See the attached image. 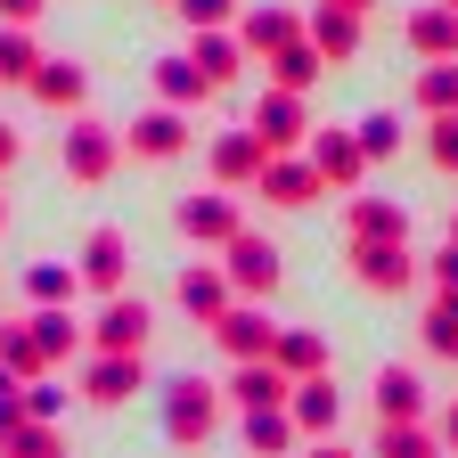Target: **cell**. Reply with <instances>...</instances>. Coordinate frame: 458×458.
Instances as JSON below:
<instances>
[{
	"label": "cell",
	"mask_w": 458,
	"mask_h": 458,
	"mask_svg": "<svg viewBox=\"0 0 458 458\" xmlns=\"http://www.w3.org/2000/svg\"><path fill=\"white\" fill-rule=\"evenodd\" d=\"M114 156H123V131H106V123H90V114H74V123H66V181L98 189L106 172H114Z\"/></svg>",
	"instance_id": "obj_1"
},
{
	"label": "cell",
	"mask_w": 458,
	"mask_h": 458,
	"mask_svg": "<svg viewBox=\"0 0 458 458\" xmlns=\"http://www.w3.org/2000/svg\"><path fill=\"white\" fill-rule=\"evenodd\" d=\"M213 410H221V393L205 377H172L164 385V434L172 442H205L213 434Z\"/></svg>",
	"instance_id": "obj_2"
},
{
	"label": "cell",
	"mask_w": 458,
	"mask_h": 458,
	"mask_svg": "<svg viewBox=\"0 0 458 458\" xmlns=\"http://www.w3.org/2000/svg\"><path fill=\"white\" fill-rule=\"evenodd\" d=\"M352 278L369 286V295H410V286H418L410 238H393V246H352Z\"/></svg>",
	"instance_id": "obj_3"
},
{
	"label": "cell",
	"mask_w": 458,
	"mask_h": 458,
	"mask_svg": "<svg viewBox=\"0 0 458 458\" xmlns=\"http://www.w3.org/2000/svg\"><path fill=\"white\" fill-rule=\"evenodd\" d=\"M172 221H181V238H197V246H229V238L246 229L229 189H213V197H181V213H172Z\"/></svg>",
	"instance_id": "obj_4"
},
{
	"label": "cell",
	"mask_w": 458,
	"mask_h": 458,
	"mask_svg": "<svg viewBox=\"0 0 458 458\" xmlns=\"http://www.w3.org/2000/svg\"><path fill=\"white\" fill-rule=\"evenodd\" d=\"M213 344H221L229 360H270L278 327H270V311H254V303H229V311L213 319Z\"/></svg>",
	"instance_id": "obj_5"
},
{
	"label": "cell",
	"mask_w": 458,
	"mask_h": 458,
	"mask_svg": "<svg viewBox=\"0 0 458 458\" xmlns=\"http://www.w3.org/2000/svg\"><path fill=\"white\" fill-rule=\"evenodd\" d=\"M221 254H229L221 270H229V286H238V295H270V286H278V246H270V238L238 229V238H229Z\"/></svg>",
	"instance_id": "obj_6"
},
{
	"label": "cell",
	"mask_w": 458,
	"mask_h": 458,
	"mask_svg": "<svg viewBox=\"0 0 458 458\" xmlns=\"http://www.w3.org/2000/svg\"><path fill=\"white\" fill-rule=\"evenodd\" d=\"M123 262H131V238L106 221V229H90V238H82V262H74V278H90L98 295H123Z\"/></svg>",
	"instance_id": "obj_7"
},
{
	"label": "cell",
	"mask_w": 458,
	"mask_h": 458,
	"mask_svg": "<svg viewBox=\"0 0 458 458\" xmlns=\"http://www.w3.org/2000/svg\"><path fill=\"white\" fill-rule=\"evenodd\" d=\"M270 156H286V148H295L311 123H303V90H262V106H254V123H246Z\"/></svg>",
	"instance_id": "obj_8"
},
{
	"label": "cell",
	"mask_w": 458,
	"mask_h": 458,
	"mask_svg": "<svg viewBox=\"0 0 458 458\" xmlns=\"http://www.w3.org/2000/svg\"><path fill=\"white\" fill-rule=\"evenodd\" d=\"M148 327H156V311L140 303V295H106V311H98V352H148Z\"/></svg>",
	"instance_id": "obj_9"
},
{
	"label": "cell",
	"mask_w": 458,
	"mask_h": 458,
	"mask_svg": "<svg viewBox=\"0 0 458 458\" xmlns=\"http://www.w3.org/2000/svg\"><path fill=\"white\" fill-rule=\"evenodd\" d=\"M123 148H131V156H148V164H172V156L189 148V114H181V106H148L140 123L123 131Z\"/></svg>",
	"instance_id": "obj_10"
},
{
	"label": "cell",
	"mask_w": 458,
	"mask_h": 458,
	"mask_svg": "<svg viewBox=\"0 0 458 458\" xmlns=\"http://www.w3.org/2000/svg\"><path fill=\"white\" fill-rule=\"evenodd\" d=\"M311 172H319L327 189H360V172H369L360 131H319V140H311Z\"/></svg>",
	"instance_id": "obj_11"
},
{
	"label": "cell",
	"mask_w": 458,
	"mask_h": 458,
	"mask_svg": "<svg viewBox=\"0 0 458 458\" xmlns=\"http://www.w3.org/2000/svg\"><path fill=\"white\" fill-rule=\"evenodd\" d=\"M303 41L327 57V66H352V57H360V17H352V9H327V0H319L311 25H303Z\"/></svg>",
	"instance_id": "obj_12"
},
{
	"label": "cell",
	"mask_w": 458,
	"mask_h": 458,
	"mask_svg": "<svg viewBox=\"0 0 458 458\" xmlns=\"http://www.w3.org/2000/svg\"><path fill=\"white\" fill-rule=\"evenodd\" d=\"M140 385H148L140 352H98V360L82 369V393H90V401H106V410H114V401H131Z\"/></svg>",
	"instance_id": "obj_13"
},
{
	"label": "cell",
	"mask_w": 458,
	"mask_h": 458,
	"mask_svg": "<svg viewBox=\"0 0 458 458\" xmlns=\"http://www.w3.org/2000/svg\"><path fill=\"white\" fill-rule=\"evenodd\" d=\"M262 164H270V148H262L254 131H221V140H213V181H221V189L262 181Z\"/></svg>",
	"instance_id": "obj_14"
},
{
	"label": "cell",
	"mask_w": 458,
	"mask_h": 458,
	"mask_svg": "<svg viewBox=\"0 0 458 458\" xmlns=\"http://www.w3.org/2000/svg\"><path fill=\"white\" fill-rule=\"evenodd\" d=\"M254 189H262L270 205H311V197H319L327 181H319V172H311V156H270Z\"/></svg>",
	"instance_id": "obj_15"
},
{
	"label": "cell",
	"mask_w": 458,
	"mask_h": 458,
	"mask_svg": "<svg viewBox=\"0 0 458 458\" xmlns=\"http://www.w3.org/2000/svg\"><path fill=\"white\" fill-rule=\"evenodd\" d=\"M344 229H352V246H393V238H410V213H401L393 197H352Z\"/></svg>",
	"instance_id": "obj_16"
},
{
	"label": "cell",
	"mask_w": 458,
	"mask_h": 458,
	"mask_svg": "<svg viewBox=\"0 0 458 458\" xmlns=\"http://www.w3.org/2000/svg\"><path fill=\"white\" fill-rule=\"evenodd\" d=\"M377 418H385V426H418V418H426L418 369H377Z\"/></svg>",
	"instance_id": "obj_17"
},
{
	"label": "cell",
	"mask_w": 458,
	"mask_h": 458,
	"mask_svg": "<svg viewBox=\"0 0 458 458\" xmlns=\"http://www.w3.org/2000/svg\"><path fill=\"white\" fill-rule=\"evenodd\" d=\"M295 41H303V25L286 17V9H254V17H238V49H254L262 66H270L278 49H295Z\"/></svg>",
	"instance_id": "obj_18"
},
{
	"label": "cell",
	"mask_w": 458,
	"mask_h": 458,
	"mask_svg": "<svg viewBox=\"0 0 458 458\" xmlns=\"http://www.w3.org/2000/svg\"><path fill=\"white\" fill-rule=\"evenodd\" d=\"M410 49L426 57V66H450V57H458V9H442V0L418 9L410 17Z\"/></svg>",
	"instance_id": "obj_19"
},
{
	"label": "cell",
	"mask_w": 458,
	"mask_h": 458,
	"mask_svg": "<svg viewBox=\"0 0 458 458\" xmlns=\"http://www.w3.org/2000/svg\"><path fill=\"white\" fill-rule=\"evenodd\" d=\"M25 90H33L41 106H57V114H74V106H82V90H90V74L74 66V57H41V74H33Z\"/></svg>",
	"instance_id": "obj_20"
},
{
	"label": "cell",
	"mask_w": 458,
	"mask_h": 458,
	"mask_svg": "<svg viewBox=\"0 0 458 458\" xmlns=\"http://www.w3.org/2000/svg\"><path fill=\"white\" fill-rule=\"evenodd\" d=\"M286 418H295L303 434H335V377H327V369L303 377L295 393H286Z\"/></svg>",
	"instance_id": "obj_21"
},
{
	"label": "cell",
	"mask_w": 458,
	"mask_h": 458,
	"mask_svg": "<svg viewBox=\"0 0 458 458\" xmlns=\"http://www.w3.org/2000/svg\"><path fill=\"white\" fill-rule=\"evenodd\" d=\"M229 295H238V286H229V270H205V262H197V270H181V311H189V319H205V327H213V319L229 311Z\"/></svg>",
	"instance_id": "obj_22"
},
{
	"label": "cell",
	"mask_w": 458,
	"mask_h": 458,
	"mask_svg": "<svg viewBox=\"0 0 458 458\" xmlns=\"http://www.w3.org/2000/svg\"><path fill=\"white\" fill-rule=\"evenodd\" d=\"M270 369L303 385V377H319V369H327V344H319L311 327H278V344H270Z\"/></svg>",
	"instance_id": "obj_23"
},
{
	"label": "cell",
	"mask_w": 458,
	"mask_h": 458,
	"mask_svg": "<svg viewBox=\"0 0 458 458\" xmlns=\"http://www.w3.org/2000/svg\"><path fill=\"white\" fill-rule=\"evenodd\" d=\"M229 393H238L246 410H286V393H295V377H278L270 360H238V377H229Z\"/></svg>",
	"instance_id": "obj_24"
},
{
	"label": "cell",
	"mask_w": 458,
	"mask_h": 458,
	"mask_svg": "<svg viewBox=\"0 0 458 458\" xmlns=\"http://www.w3.org/2000/svg\"><path fill=\"white\" fill-rule=\"evenodd\" d=\"M156 98H164V106H181V114H189L197 98H213L205 74H197V57H156Z\"/></svg>",
	"instance_id": "obj_25"
},
{
	"label": "cell",
	"mask_w": 458,
	"mask_h": 458,
	"mask_svg": "<svg viewBox=\"0 0 458 458\" xmlns=\"http://www.w3.org/2000/svg\"><path fill=\"white\" fill-rule=\"evenodd\" d=\"M197 74H205V90H221V82H238V33H197Z\"/></svg>",
	"instance_id": "obj_26"
},
{
	"label": "cell",
	"mask_w": 458,
	"mask_h": 458,
	"mask_svg": "<svg viewBox=\"0 0 458 458\" xmlns=\"http://www.w3.org/2000/svg\"><path fill=\"white\" fill-rule=\"evenodd\" d=\"M74 286H82V278H74V262H33V270H25V295H33L41 311L74 303Z\"/></svg>",
	"instance_id": "obj_27"
},
{
	"label": "cell",
	"mask_w": 458,
	"mask_h": 458,
	"mask_svg": "<svg viewBox=\"0 0 458 458\" xmlns=\"http://www.w3.org/2000/svg\"><path fill=\"white\" fill-rule=\"evenodd\" d=\"M41 74V49L25 25H0V82H33Z\"/></svg>",
	"instance_id": "obj_28"
},
{
	"label": "cell",
	"mask_w": 458,
	"mask_h": 458,
	"mask_svg": "<svg viewBox=\"0 0 458 458\" xmlns=\"http://www.w3.org/2000/svg\"><path fill=\"white\" fill-rule=\"evenodd\" d=\"M295 434H303V426L286 418V410H246V442L270 450V458H278V450H295Z\"/></svg>",
	"instance_id": "obj_29"
},
{
	"label": "cell",
	"mask_w": 458,
	"mask_h": 458,
	"mask_svg": "<svg viewBox=\"0 0 458 458\" xmlns=\"http://www.w3.org/2000/svg\"><path fill=\"white\" fill-rule=\"evenodd\" d=\"M319 66H327V57H319L311 41H295V49H278V57H270L278 90H311V82H319Z\"/></svg>",
	"instance_id": "obj_30"
},
{
	"label": "cell",
	"mask_w": 458,
	"mask_h": 458,
	"mask_svg": "<svg viewBox=\"0 0 458 458\" xmlns=\"http://www.w3.org/2000/svg\"><path fill=\"white\" fill-rule=\"evenodd\" d=\"M0 369H9V377H41L49 369V352L33 344V327H0Z\"/></svg>",
	"instance_id": "obj_31"
},
{
	"label": "cell",
	"mask_w": 458,
	"mask_h": 458,
	"mask_svg": "<svg viewBox=\"0 0 458 458\" xmlns=\"http://www.w3.org/2000/svg\"><path fill=\"white\" fill-rule=\"evenodd\" d=\"M426 352L434 360H458V295H434V311H426Z\"/></svg>",
	"instance_id": "obj_32"
},
{
	"label": "cell",
	"mask_w": 458,
	"mask_h": 458,
	"mask_svg": "<svg viewBox=\"0 0 458 458\" xmlns=\"http://www.w3.org/2000/svg\"><path fill=\"white\" fill-rule=\"evenodd\" d=\"M418 106H426V114H458V57L418 74Z\"/></svg>",
	"instance_id": "obj_33"
},
{
	"label": "cell",
	"mask_w": 458,
	"mask_h": 458,
	"mask_svg": "<svg viewBox=\"0 0 458 458\" xmlns=\"http://www.w3.org/2000/svg\"><path fill=\"white\" fill-rule=\"evenodd\" d=\"M25 327H33V344H41L49 360H66V352H74V319H66V303H57V311H33Z\"/></svg>",
	"instance_id": "obj_34"
},
{
	"label": "cell",
	"mask_w": 458,
	"mask_h": 458,
	"mask_svg": "<svg viewBox=\"0 0 458 458\" xmlns=\"http://www.w3.org/2000/svg\"><path fill=\"white\" fill-rule=\"evenodd\" d=\"M377 458H434V434L426 426H385L377 434Z\"/></svg>",
	"instance_id": "obj_35"
},
{
	"label": "cell",
	"mask_w": 458,
	"mask_h": 458,
	"mask_svg": "<svg viewBox=\"0 0 458 458\" xmlns=\"http://www.w3.org/2000/svg\"><path fill=\"white\" fill-rule=\"evenodd\" d=\"M0 458H57V434H49V426H33V418H25V426H17V434H9V442H0Z\"/></svg>",
	"instance_id": "obj_36"
},
{
	"label": "cell",
	"mask_w": 458,
	"mask_h": 458,
	"mask_svg": "<svg viewBox=\"0 0 458 458\" xmlns=\"http://www.w3.org/2000/svg\"><path fill=\"white\" fill-rule=\"evenodd\" d=\"M172 9H181V17H189L197 33H221L229 17H238V0H172Z\"/></svg>",
	"instance_id": "obj_37"
},
{
	"label": "cell",
	"mask_w": 458,
	"mask_h": 458,
	"mask_svg": "<svg viewBox=\"0 0 458 458\" xmlns=\"http://www.w3.org/2000/svg\"><path fill=\"white\" fill-rule=\"evenodd\" d=\"M401 148V123H393V114H369V123H360V156L377 164V156H393Z\"/></svg>",
	"instance_id": "obj_38"
},
{
	"label": "cell",
	"mask_w": 458,
	"mask_h": 458,
	"mask_svg": "<svg viewBox=\"0 0 458 458\" xmlns=\"http://www.w3.org/2000/svg\"><path fill=\"white\" fill-rule=\"evenodd\" d=\"M17 393H25V377H9V369H0V442L25 426V401H17Z\"/></svg>",
	"instance_id": "obj_39"
},
{
	"label": "cell",
	"mask_w": 458,
	"mask_h": 458,
	"mask_svg": "<svg viewBox=\"0 0 458 458\" xmlns=\"http://www.w3.org/2000/svg\"><path fill=\"white\" fill-rule=\"evenodd\" d=\"M426 156H434L442 172H458V114H434V140H426Z\"/></svg>",
	"instance_id": "obj_40"
},
{
	"label": "cell",
	"mask_w": 458,
	"mask_h": 458,
	"mask_svg": "<svg viewBox=\"0 0 458 458\" xmlns=\"http://www.w3.org/2000/svg\"><path fill=\"white\" fill-rule=\"evenodd\" d=\"M434 286H442V295H458V246L434 254Z\"/></svg>",
	"instance_id": "obj_41"
},
{
	"label": "cell",
	"mask_w": 458,
	"mask_h": 458,
	"mask_svg": "<svg viewBox=\"0 0 458 458\" xmlns=\"http://www.w3.org/2000/svg\"><path fill=\"white\" fill-rule=\"evenodd\" d=\"M17 156H25V140H17V123H0V172H9Z\"/></svg>",
	"instance_id": "obj_42"
},
{
	"label": "cell",
	"mask_w": 458,
	"mask_h": 458,
	"mask_svg": "<svg viewBox=\"0 0 458 458\" xmlns=\"http://www.w3.org/2000/svg\"><path fill=\"white\" fill-rule=\"evenodd\" d=\"M442 442L458 450V401H450V410H442Z\"/></svg>",
	"instance_id": "obj_43"
},
{
	"label": "cell",
	"mask_w": 458,
	"mask_h": 458,
	"mask_svg": "<svg viewBox=\"0 0 458 458\" xmlns=\"http://www.w3.org/2000/svg\"><path fill=\"white\" fill-rule=\"evenodd\" d=\"M327 9H352V17H369V9H377V0H327Z\"/></svg>",
	"instance_id": "obj_44"
},
{
	"label": "cell",
	"mask_w": 458,
	"mask_h": 458,
	"mask_svg": "<svg viewBox=\"0 0 458 458\" xmlns=\"http://www.w3.org/2000/svg\"><path fill=\"white\" fill-rule=\"evenodd\" d=\"M311 458H352V450H335V442H319V450H311Z\"/></svg>",
	"instance_id": "obj_45"
},
{
	"label": "cell",
	"mask_w": 458,
	"mask_h": 458,
	"mask_svg": "<svg viewBox=\"0 0 458 458\" xmlns=\"http://www.w3.org/2000/svg\"><path fill=\"white\" fill-rule=\"evenodd\" d=\"M450 246H458V213H450Z\"/></svg>",
	"instance_id": "obj_46"
},
{
	"label": "cell",
	"mask_w": 458,
	"mask_h": 458,
	"mask_svg": "<svg viewBox=\"0 0 458 458\" xmlns=\"http://www.w3.org/2000/svg\"><path fill=\"white\" fill-rule=\"evenodd\" d=\"M0 221H9V197H0Z\"/></svg>",
	"instance_id": "obj_47"
},
{
	"label": "cell",
	"mask_w": 458,
	"mask_h": 458,
	"mask_svg": "<svg viewBox=\"0 0 458 458\" xmlns=\"http://www.w3.org/2000/svg\"><path fill=\"white\" fill-rule=\"evenodd\" d=\"M442 9H458V0H442Z\"/></svg>",
	"instance_id": "obj_48"
}]
</instances>
